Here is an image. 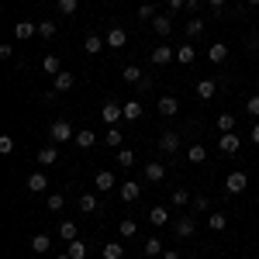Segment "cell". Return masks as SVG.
Returning <instances> with one entry per match:
<instances>
[{
  "mask_svg": "<svg viewBox=\"0 0 259 259\" xmlns=\"http://www.w3.org/2000/svg\"><path fill=\"white\" fill-rule=\"evenodd\" d=\"M94 187H97V190H111V187H114V173H111V169H100L97 177H94Z\"/></svg>",
  "mask_w": 259,
  "mask_h": 259,
  "instance_id": "obj_17",
  "label": "cell"
},
{
  "mask_svg": "<svg viewBox=\"0 0 259 259\" xmlns=\"http://www.w3.org/2000/svg\"><path fill=\"white\" fill-rule=\"evenodd\" d=\"M28 190H31V194H45V190H49L45 173H31V177H28Z\"/></svg>",
  "mask_w": 259,
  "mask_h": 259,
  "instance_id": "obj_14",
  "label": "cell"
},
{
  "mask_svg": "<svg viewBox=\"0 0 259 259\" xmlns=\"http://www.w3.org/2000/svg\"><path fill=\"white\" fill-rule=\"evenodd\" d=\"M214 90H218V83H214V80H200L197 83V97L200 100H211V97H214Z\"/></svg>",
  "mask_w": 259,
  "mask_h": 259,
  "instance_id": "obj_23",
  "label": "cell"
},
{
  "mask_svg": "<svg viewBox=\"0 0 259 259\" xmlns=\"http://www.w3.org/2000/svg\"><path fill=\"white\" fill-rule=\"evenodd\" d=\"M66 252H69L73 259H87V245L76 239V242H69V249H66Z\"/></svg>",
  "mask_w": 259,
  "mask_h": 259,
  "instance_id": "obj_37",
  "label": "cell"
},
{
  "mask_svg": "<svg viewBox=\"0 0 259 259\" xmlns=\"http://www.w3.org/2000/svg\"><path fill=\"white\" fill-rule=\"evenodd\" d=\"M142 80H145V76H142L139 66H128V69H124V83H142Z\"/></svg>",
  "mask_w": 259,
  "mask_h": 259,
  "instance_id": "obj_38",
  "label": "cell"
},
{
  "mask_svg": "<svg viewBox=\"0 0 259 259\" xmlns=\"http://www.w3.org/2000/svg\"><path fill=\"white\" fill-rule=\"evenodd\" d=\"M11 56H14V45L4 41V45H0V59H11Z\"/></svg>",
  "mask_w": 259,
  "mask_h": 259,
  "instance_id": "obj_47",
  "label": "cell"
},
{
  "mask_svg": "<svg viewBox=\"0 0 259 259\" xmlns=\"http://www.w3.org/2000/svg\"><path fill=\"white\" fill-rule=\"evenodd\" d=\"M35 159H38V166H52V162H59V149H52V145H49V149H41Z\"/></svg>",
  "mask_w": 259,
  "mask_h": 259,
  "instance_id": "obj_21",
  "label": "cell"
},
{
  "mask_svg": "<svg viewBox=\"0 0 259 259\" xmlns=\"http://www.w3.org/2000/svg\"><path fill=\"white\" fill-rule=\"evenodd\" d=\"M187 11H190V14H197V11H200V0H187Z\"/></svg>",
  "mask_w": 259,
  "mask_h": 259,
  "instance_id": "obj_49",
  "label": "cell"
},
{
  "mask_svg": "<svg viewBox=\"0 0 259 259\" xmlns=\"http://www.w3.org/2000/svg\"><path fill=\"white\" fill-rule=\"evenodd\" d=\"M49 135H52V142H69V139H76L69 121H52V124H49Z\"/></svg>",
  "mask_w": 259,
  "mask_h": 259,
  "instance_id": "obj_1",
  "label": "cell"
},
{
  "mask_svg": "<svg viewBox=\"0 0 259 259\" xmlns=\"http://www.w3.org/2000/svg\"><path fill=\"white\" fill-rule=\"evenodd\" d=\"M194 232H197V221L190 218V214L177 221V235H180V239H194Z\"/></svg>",
  "mask_w": 259,
  "mask_h": 259,
  "instance_id": "obj_8",
  "label": "cell"
},
{
  "mask_svg": "<svg viewBox=\"0 0 259 259\" xmlns=\"http://www.w3.org/2000/svg\"><path fill=\"white\" fill-rule=\"evenodd\" d=\"M56 259H73V256H69V252H66V256H56Z\"/></svg>",
  "mask_w": 259,
  "mask_h": 259,
  "instance_id": "obj_54",
  "label": "cell"
},
{
  "mask_svg": "<svg viewBox=\"0 0 259 259\" xmlns=\"http://www.w3.org/2000/svg\"><path fill=\"white\" fill-rule=\"evenodd\" d=\"M80 211L83 214H94V211H97V197H94V194H83L80 197Z\"/></svg>",
  "mask_w": 259,
  "mask_h": 259,
  "instance_id": "obj_34",
  "label": "cell"
},
{
  "mask_svg": "<svg viewBox=\"0 0 259 259\" xmlns=\"http://www.w3.org/2000/svg\"><path fill=\"white\" fill-rule=\"evenodd\" d=\"M0 152H4V156L14 152V139H11V135H0Z\"/></svg>",
  "mask_w": 259,
  "mask_h": 259,
  "instance_id": "obj_43",
  "label": "cell"
},
{
  "mask_svg": "<svg viewBox=\"0 0 259 259\" xmlns=\"http://www.w3.org/2000/svg\"><path fill=\"white\" fill-rule=\"evenodd\" d=\"M142 252L152 259V256H162V242L159 239H145V245H142Z\"/></svg>",
  "mask_w": 259,
  "mask_h": 259,
  "instance_id": "obj_33",
  "label": "cell"
},
{
  "mask_svg": "<svg viewBox=\"0 0 259 259\" xmlns=\"http://www.w3.org/2000/svg\"><path fill=\"white\" fill-rule=\"evenodd\" d=\"M76 145H80V149H94V145H97V135H94V132H76Z\"/></svg>",
  "mask_w": 259,
  "mask_h": 259,
  "instance_id": "obj_30",
  "label": "cell"
},
{
  "mask_svg": "<svg viewBox=\"0 0 259 259\" xmlns=\"http://www.w3.org/2000/svg\"><path fill=\"white\" fill-rule=\"evenodd\" d=\"M41 69H45L49 76H59V73H62V62H59V56H45V59H41Z\"/></svg>",
  "mask_w": 259,
  "mask_h": 259,
  "instance_id": "obj_19",
  "label": "cell"
},
{
  "mask_svg": "<svg viewBox=\"0 0 259 259\" xmlns=\"http://www.w3.org/2000/svg\"><path fill=\"white\" fill-rule=\"evenodd\" d=\"M59 14H76V0H59Z\"/></svg>",
  "mask_w": 259,
  "mask_h": 259,
  "instance_id": "obj_45",
  "label": "cell"
},
{
  "mask_svg": "<svg viewBox=\"0 0 259 259\" xmlns=\"http://www.w3.org/2000/svg\"><path fill=\"white\" fill-rule=\"evenodd\" d=\"M187 200H190V194H187L183 187H177V190H173V204H177V207H187Z\"/></svg>",
  "mask_w": 259,
  "mask_h": 259,
  "instance_id": "obj_41",
  "label": "cell"
},
{
  "mask_svg": "<svg viewBox=\"0 0 259 259\" xmlns=\"http://www.w3.org/2000/svg\"><path fill=\"white\" fill-rule=\"evenodd\" d=\"M31 249H35V252H38V256H45V252H49V249H52V239H49V235H45V232H38V235H35V239H31Z\"/></svg>",
  "mask_w": 259,
  "mask_h": 259,
  "instance_id": "obj_18",
  "label": "cell"
},
{
  "mask_svg": "<svg viewBox=\"0 0 259 259\" xmlns=\"http://www.w3.org/2000/svg\"><path fill=\"white\" fill-rule=\"evenodd\" d=\"M249 4H252V7H259V0H249Z\"/></svg>",
  "mask_w": 259,
  "mask_h": 259,
  "instance_id": "obj_55",
  "label": "cell"
},
{
  "mask_svg": "<svg viewBox=\"0 0 259 259\" xmlns=\"http://www.w3.org/2000/svg\"><path fill=\"white\" fill-rule=\"evenodd\" d=\"M139 194H142V187L135 183V180H124V183H121V200L135 204V200H139Z\"/></svg>",
  "mask_w": 259,
  "mask_h": 259,
  "instance_id": "obj_7",
  "label": "cell"
},
{
  "mask_svg": "<svg viewBox=\"0 0 259 259\" xmlns=\"http://www.w3.org/2000/svg\"><path fill=\"white\" fill-rule=\"evenodd\" d=\"M31 35H38V24H35V21H18V24H14V38L18 41H28Z\"/></svg>",
  "mask_w": 259,
  "mask_h": 259,
  "instance_id": "obj_6",
  "label": "cell"
},
{
  "mask_svg": "<svg viewBox=\"0 0 259 259\" xmlns=\"http://www.w3.org/2000/svg\"><path fill=\"white\" fill-rule=\"evenodd\" d=\"M177 149H180V132H162V135H159V152L173 156Z\"/></svg>",
  "mask_w": 259,
  "mask_h": 259,
  "instance_id": "obj_4",
  "label": "cell"
},
{
  "mask_svg": "<svg viewBox=\"0 0 259 259\" xmlns=\"http://www.w3.org/2000/svg\"><path fill=\"white\" fill-rule=\"evenodd\" d=\"M121 256H124L121 242H104V259H121Z\"/></svg>",
  "mask_w": 259,
  "mask_h": 259,
  "instance_id": "obj_28",
  "label": "cell"
},
{
  "mask_svg": "<svg viewBox=\"0 0 259 259\" xmlns=\"http://www.w3.org/2000/svg\"><path fill=\"white\" fill-rule=\"evenodd\" d=\"M104 41H107V49H124V41H128V35H124V28H111Z\"/></svg>",
  "mask_w": 259,
  "mask_h": 259,
  "instance_id": "obj_11",
  "label": "cell"
},
{
  "mask_svg": "<svg viewBox=\"0 0 259 259\" xmlns=\"http://www.w3.org/2000/svg\"><path fill=\"white\" fill-rule=\"evenodd\" d=\"M204 35V18H190L187 21V38H197Z\"/></svg>",
  "mask_w": 259,
  "mask_h": 259,
  "instance_id": "obj_32",
  "label": "cell"
},
{
  "mask_svg": "<svg viewBox=\"0 0 259 259\" xmlns=\"http://www.w3.org/2000/svg\"><path fill=\"white\" fill-rule=\"evenodd\" d=\"M245 187H249V177H245V173H239V169L228 173V180H225V190H228V194H242Z\"/></svg>",
  "mask_w": 259,
  "mask_h": 259,
  "instance_id": "obj_3",
  "label": "cell"
},
{
  "mask_svg": "<svg viewBox=\"0 0 259 259\" xmlns=\"http://www.w3.org/2000/svg\"><path fill=\"white\" fill-rule=\"evenodd\" d=\"M194 207H197V211H207L211 204H207V197H194Z\"/></svg>",
  "mask_w": 259,
  "mask_h": 259,
  "instance_id": "obj_48",
  "label": "cell"
},
{
  "mask_svg": "<svg viewBox=\"0 0 259 259\" xmlns=\"http://www.w3.org/2000/svg\"><path fill=\"white\" fill-rule=\"evenodd\" d=\"M73 83H76V76H73V73H66V69H62L59 76H56V90H59V94H66V90H73Z\"/></svg>",
  "mask_w": 259,
  "mask_h": 259,
  "instance_id": "obj_24",
  "label": "cell"
},
{
  "mask_svg": "<svg viewBox=\"0 0 259 259\" xmlns=\"http://www.w3.org/2000/svg\"><path fill=\"white\" fill-rule=\"evenodd\" d=\"M162 259H180V252H173V249H169V252H162Z\"/></svg>",
  "mask_w": 259,
  "mask_h": 259,
  "instance_id": "obj_52",
  "label": "cell"
},
{
  "mask_svg": "<svg viewBox=\"0 0 259 259\" xmlns=\"http://www.w3.org/2000/svg\"><path fill=\"white\" fill-rule=\"evenodd\" d=\"M245 111H249L252 118H259V94H256V97H249V104H245Z\"/></svg>",
  "mask_w": 259,
  "mask_h": 259,
  "instance_id": "obj_46",
  "label": "cell"
},
{
  "mask_svg": "<svg viewBox=\"0 0 259 259\" xmlns=\"http://www.w3.org/2000/svg\"><path fill=\"white\" fill-rule=\"evenodd\" d=\"M149 59H152V66H166V62L177 59V49H169V45H156V49L149 52Z\"/></svg>",
  "mask_w": 259,
  "mask_h": 259,
  "instance_id": "obj_2",
  "label": "cell"
},
{
  "mask_svg": "<svg viewBox=\"0 0 259 259\" xmlns=\"http://www.w3.org/2000/svg\"><path fill=\"white\" fill-rule=\"evenodd\" d=\"M194 56H197V52H194V45H190V41H183V45L177 49V62H183V66H190Z\"/></svg>",
  "mask_w": 259,
  "mask_h": 259,
  "instance_id": "obj_20",
  "label": "cell"
},
{
  "mask_svg": "<svg viewBox=\"0 0 259 259\" xmlns=\"http://www.w3.org/2000/svg\"><path fill=\"white\" fill-rule=\"evenodd\" d=\"M62 204H66L62 194H49V211H62Z\"/></svg>",
  "mask_w": 259,
  "mask_h": 259,
  "instance_id": "obj_42",
  "label": "cell"
},
{
  "mask_svg": "<svg viewBox=\"0 0 259 259\" xmlns=\"http://www.w3.org/2000/svg\"><path fill=\"white\" fill-rule=\"evenodd\" d=\"M38 35L41 38H52L56 35V21H38Z\"/></svg>",
  "mask_w": 259,
  "mask_h": 259,
  "instance_id": "obj_39",
  "label": "cell"
},
{
  "mask_svg": "<svg viewBox=\"0 0 259 259\" xmlns=\"http://www.w3.org/2000/svg\"><path fill=\"white\" fill-rule=\"evenodd\" d=\"M118 232H121V239H132V235H139V221L135 218H124L118 225Z\"/></svg>",
  "mask_w": 259,
  "mask_h": 259,
  "instance_id": "obj_25",
  "label": "cell"
},
{
  "mask_svg": "<svg viewBox=\"0 0 259 259\" xmlns=\"http://www.w3.org/2000/svg\"><path fill=\"white\" fill-rule=\"evenodd\" d=\"M162 177H166V166H162V162H149V166H145V180H149V183H159Z\"/></svg>",
  "mask_w": 259,
  "mask_h": 259,
  "instance_id": "obj_16",
  "label": "cell"
},
{
  "mask_svg": "<svg viewBox=\"0 0 259 259\" xmlns=\"http://www.w3.org/2000/svg\"><path fill=\"white\" fill-rule=\"evenodd\" d=\"M124 118H128V121L142 118V104H139V100H128V104H124Z\"/></svg>",
  "mask_w": 259,
  "mask_h": 259,
  "instance_id": "obj_36",
  "label": "cell"
},
{
  "mask_svg": "<svg viewBox=\"0 0 259 259\" xmlns=\"http://www.w3.org/2000/svg\"><path fill=\"white\" fill-rule=\"evenodd\" d=\"M121 142H124V135L118 132V124H111V128H107V145H111V149H121Z\"/></svg>",
  "mask_w": 259,
  "mask_h": 259,
  "instance_id": "obj_35",
  "label": "cell"
},
{
  "mask_svg": "<svg viewBox=\"0 0 259 259\" xmlns=\"http://www.w3.org/2000/svg\"><path fill=\"white\" fill-rule=\"evenodd\" d=\"M228 59V45L225 41H214L211 49H207V62H225Z\"/></svg>",
  "mask_w": 259,
  "mask_h": 259,
  "instance_id": "obj_13",
  "label": "cell"
},
{
  "mask_svg": "<svg viewBox=\"0 0 259 259\" xmlns=\"http://www.w3.org/2000/svg\"><path fill=\"white\" fill-rule=\"evenodd\" d=\"M59 239L62 242H76V221H62L59 225Z\"/></svg>",
  "mask_w": 259,
  "mask_h": 259,
  "instance_id": "obj_26",
  "label": "cell"
},
{
  "mask_svg": "<svg viewBox=\"0 0 259 259\" xmlns=\"http://www.w3.org/2000/svg\"><path fill=\"white\" fill-rule=\"evenodd\" d=\"M232 128H235V118H232V114H221L218 118V132L225 135V132H232Z\"/></svg>",
  "mask_w": 259,
  "mask_h": 259,
  "instance_id": "obj_40",
  "label": "cell"
},
{
  "mask_svg": "<svg viewBox=\"0 0 259 259\" xmlns=\"http://www.w3.org/2000/svg\"><path fill=\"white\" fill-rule=\"evenodd\" d=\"M204 159H207V149H204V145H190V149H187V162L197 166V162H204Z\"/></svg>",
  "mask_w": 259,
  "mask_h": 259,
  "instance_id": "obj_27",
  "label": "cell"
},
{
  "mask_svg": "<svg viewBox=\"0 0 259 259\" xmlns=\"http://www.w3.org/2000/svg\"><path fill=\"white\" fill-rule=\"evenodd\" d=\"M152 28H156V35H159V38H166V35H169V28H173V18H169V14H156V18H152Z\"/></svg>",
  "mask_w": 259,
  "mask_h": 259,
  "instance_id": "obj_10",
  "label": "cell"
},
{
  "mask_svg": "<svg viewBox=\"0 0 259 259\" xmlns=\"http://www.w3.org/2000/svg\"><path fill=\"white\" fill-rule=\"evenodd\" d=\"M114 162H118L121 169H132V166H135V152H132V149H118Z\"/></svg>",
  "mask_w": 259,
  "mask_h": 259,
  "instance_id": "obj_22",
  "label": "cell"
},
{
  "mask_svg": "<svg viewBox=\"0 0 259 259\" xmlns=\"http://www.w3.org/2000/svg\"><path fill=\"white\" fill-rule=\"evenodd\" d=\"M187 7V0H169V11H183Z\"/></svg>",
  "mask_w": 259,
  "mask_h": 259,
  "instance_id": "obj_50",
  "label": "cell"
},
{
  "mask_svg": "<svg viewBox=\"0 0 259 259\" xmlns=\"http://www.w3.org/2000/svg\"><path fill=\"white\" fill-rule=\"evenodd\" d=\"M207 4H211V7H214V11H218L221 4H225V0H207Z\"/></svg>",
  "mask_w": 259,
  "mask_h": 259,
  "instance_id": "obj_53",
  "label": "cell"
},
{
  "mask_svg": "<svg viewBox=\"0 0 259 259\" xmlns=\"http://www.w3.org/2000/svg\"><path fill=\"white\" fill-rule=\"evenodd\" d=\"M177 111H180V100H177V97H169V94H162V97H159V114L173 118Z\"/></svg>",
  "mask_w": 259,
  "mask_h": 259,
  "instance_id": "obj_12",
  "label": "cell"
},
{
  "mask_svg": "<svg viewBox=\"0 0 259 259\" xmlns=\"http://www.w3.org/2000/svg\"><path fill=\"white\" fill-rule=\"evenodd\" d=\"M121 118H124V104H118V100H107V104H104V121H107V124H118Z\"/></svg>",
  "mask_w": 259,
  "mask_h": 259,
  "instance_id": "obj_5",
  "label": "cell"
},
{
  "mask_svg": "<svg viewBox=\"0 0 259 259\" xmlns=\"http://www.w3.org/2000/svg\"><path fill=\"white\" fill-rule=\"evenodd\" d=\"M207 225H211V232H225L228 228V214H218L214 211V214H207Z\"/></svg>",
  "mask_w": 259,
  "mask_h": 259,
  "instance_id": "obj_29",
  "label": "cell"
},
{
  "mask_svg": "<svg viewBox=\"0 0 259 259\" xmlns=\"http://www.w3.org/2000/svg\"><path fill=\"white\" fill-rule=\"evenodd\" d=\"M218 145H221V152H228V156H232V152H239V135H235V132H225Z\"/></svg>",
  "mask_w": 259,
  "mask_h": 259,
  "instance_id": "obj_15",
  "label": "cell"
},
{
  "mask_svg": "<svg viewBox=\"0 0 259 259\" xmlns=\"http://www.w3.org/2000/svg\"><path fill=\"white\" fill-rule=\"evenodd\" d=\"M249 135H252V142H256V145H259V121H256V124H252V132H249Z\"/></svg>",
  "mask_w": 259,
  "mask_h": 259,
  "instance_id": "obj_51",
  "label": "cell"
},
{
  "mask_svg": "<svg viewBox=\"0 0 259 259\" xmlns=\"http://www.w3.org/2000/svg\"><path fill=\"white\" fill-rule=\"evenodd\" d=\"M139 18L142 21H152V18H156V7H152V4H142V7H139Z\"/></svg>",
  "mask_w": 259,
  "mask_h": 259,
  "instance_id": "obj_44",
  "label": "cell"
},
{
  "mask_svg": "<svg viewBox=\"0 0 259 259\" xmlns=\"http://www.w3.org/2000/svg\"><path fill=\"white\" fill-rule=\"evenodd\" d=\"M104 45H107V41L100 38V35H87V41H83V52H87V56H100V52H104Z\"/></svg>",
  "mask_w": 259,
  "mask_h": 259,
  "instance_id": "obj_9",
  "label": "cell"
},
{
  "mask_svg": "<svg viewBox=\"0 0 259 259\" xmlns=\"http://www.w3.org/2000/svg\"><path fill=\"white\" fill-rule=\"evenodd\" d=\"M149 221H152V225H166V221H169V211H166L162 204H156V207L149 211Z\"/></svg>",
  "mask_w": 259,
  "mask_h": 259,
  "instance_id": "obj_31",
  "label": "cell"
}]
</instances>
